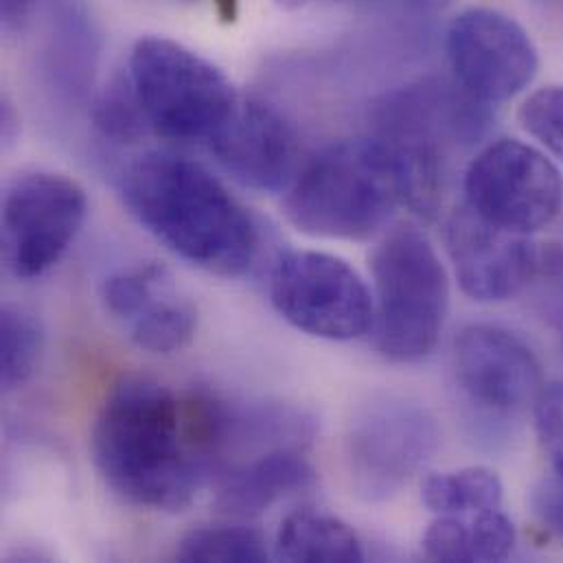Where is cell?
Wrapping results in <instances>:
<instances>
[{"instance_id": "cell-1", "label": "cell", "mask_w": 563, "mask_h": 563, "mask_svg": "<svg viewBox=\"0 0 563 563\" xmlns=\"http://www.w3.org/2000/svg\"><path fill=\"white\" fill-rule=\"evenodd\" d=\"M227 437L224 399L125 375L97 410L90 452L99 476L121 500L145 511L180 514L224 470Z\"/></svg>"}, {"instance_id": "cell-2", "label": "cell", "mask_w": 563, "mask_h": 563, "mask_svg": "<svg viewBox=\"0 0 563 563\" xmlns=\"http://www.w3.org/2000/svg\"><path fill=\"white\" fill-rule=\"evenodd\" d=\"M121 196L136 222L194 268L218 277H242L253 268L260 227L200 163L150 152L125 169Z\"/></svg>"}, {"instance_id": "cell-3", "label": "cell", "mask_w": 563, "mask_h": 563, "mask_svg": "<svg viewBox=\"0 0 563 563\" xmlns=\"http://www.w3.org/2000/svg\"><path fill=\"white\" fill-rule=\"evenodd\" d=\"M399 207H410L404 154L382 136L322 147L285 191L287 222L318 240L364 242L382 233Z\"/></svg>"}, {"instance_id": "cell-4", "label": "cell", "mask_w": 563, "mask_h": 563, "mask_svg": "<svg viewBox=\"0 0 563 563\" xmlns=\"http://www.w3.org/2000/svg\"><path fill=\"white\" fill-rule=\"evenodd\" d=\"M373 338L377 351L399 364L428 357L450 316V277L423 231L388 229L371 253Z\"/></svg>"}, {"instance_id": "cell-5", "label": "cell", "mask_w": 563, "mask_h": 563, "mask_svg": "<svg viewBox=\"0 0 563 563\" xmlns=\"http://www.w3.org/2000/svg\"><path fill=\"white\" fill-rule=\"evenodd\" d=\"M128 77L152 132L172 141L211 143L240 103L235 86L213 62L163 35L134 44Z\"/></svg>"}, {"instance_id": "cell-6", "label": "cell", "mask_w": 563, "mask_h": 563, "mask_svg": "<svg viewBox=\"0 0 563 563\" xmlns=\"http://www.w3.org/2000/svg\"><path fill=\"white\" fill-rule=\"evenodd\" d=\"M463 194L465 207L483 222L531 238L562 213L563 176L542 150L500 139L470 163Z\"/></svg>"}, {"instance_id": "cell-7", "label": "cell", "mask_w": 563, "mask_h": 563, "mask_svg": "<svg viewBox=\"0 0 563 563\" xmlns=\"http://www.w3.org/2000/svg\"><path fill=\"white\" fill-rule=\"evenodd\" d=\"M271 300L294 329L349 342L373 329V291L344 260L320 251H291L275 264Z\"/></svg>"}, {"instance_id": "cell-8", "label": "cell", "mask_w": 563, "mask_h": 563, "mask_svg": "<svg viewBox=\"0 0 563 563\" xmlns=\"http://www.w3.org/2000/svg\"><path fill=\"white\" fill-rule=\"evenodd\" d=\"M88 216L81 185L55 172H24L2 194V260L22 282L48 273L73 246Z\"/></svg>"}, {"instance_id": "cell-9", "label": "cell", "mask_w": 563, "mask_h": 563, "mask_svg": "<svg viewBox=\"0 0 563 563\" xmlns=\"http://www.w3.org/2000/svg\"><path fill=\"white\" fill-rule=\"evenodd\" d=\"M439 445L434 417L404 397L362 406L346 432V470L353 489L371 503L399 494Z\"/></svg>"}, {"instance_id": "cell-10", "label": "cell", "mask_w": 563, "mask_h": 563, "mask_svg": "<svg viewBox=\"0 0 563 563\" xmlns=\"http://www.w3.org/2000/svg\"><path fill=\"white\" fill-rule=\"evenodd\" d=\"M445 48L456 81L487 106L518 97L540 70L531 33L514 15L492 7H470L454 15Z\"/></svg>"}, {"instance_id": "cell-11", "label": "cell", "mask_w": 563, "mask_h": 563, "mask_svg": "<svg viewBox=\"0 0 563 563\" xmlns=\"http://www.w3.org/2000/svg\"><path fill=\"white\" fill-rule=\"evenodd\" d=\"M448 251L463 291L481 302L511 300L529 283L563 271L560 244L496 229L465 205L448 222Z\"/></svg>"}, {"instance_id": "cell-12", "label": "cell", "mask_w": 563, "mask_h": 563, "mask_svg": "<svg viewBox=\"0 0 563 563\" xmlns=\"http://www.w3.org/2000/svg\"><path fill=\"white\" fill-rule=\"evenodd\" d=\"M454 375L476 417L509 421L536 406L544 384L542 364L516 333L496 324H470L454 344Z\"/></svg>"}, {"instance_id": "cell-13", "label": "cell", "mask_w": 563, "mask_h": 563, "mask_svg": "<svg viewBox=\"0 0 563 563\" xmlns=\"http://www.w3.org/2000/svg\"><path fill=\"white\" fill-rule=\"evenodd\" d=\"M487 121V103L459 81H421L393 92L377 108L382 139L441 161L448 147L474 143Z\"/></svg>"}, {"instance_id": "cell-14", "label": "cell", "mask_w": 563, "mask_h": 563, "mask_svg": "<svg viewBox=\"0 0 563 563\" xmlns=\"http://www.w3.org/2000/svg\"><path fill=\"white\" fill-rule=\"evenodd\" d=\"M209 145L240 185L262 194L287 191L300 169L291 125L273 106L257 99H240Z\"/></svg>"}, {"instance_id": "cell-15", "label": "cell", "mask_w": 563, "mask_h": 563, "mask_svg": "<svg viewBox=\"0 0 563 563\" xmlns=\"http://www.w3.org/2000/svg\"><path fill=\"white\" fill-rule=\"evenodd\" d=\"M216 509L229 518H257L285 498L316 487L318 476L305 456V450L282 448L220 472Z\"/></svg>"}, {"instance_id": "cell-16", "label": "cell", "mask_w": 563, "mask_h": 563, "mask_svg": "<svg viewBox=\"0 0 563 563\" xmlns=\"http://www.w3.org/2000/svg\"><path fill=\"white\" fill-rule=\"evenodd\" d=\"M516 527L500 511L439 516L423 536V553L432 562H505L516 549Z\"/></svg>"}, {"instance_id": "cell-17", "label": "cell", "mask_w": 563, "mask_h": 563, "mask_svg": "<svg viewBox=\"0 0 563 563\" xmlns=\"http://www.w3.org/2000/svg\"><path fill=\"white\" fill-rule=\"evenodd\" d=\"M275 558L279 562L357 563L364 560V549L344 520L313 509H298L282 520Z\"/></svg>"}, {"instance_id": "cell-18", "label": "cell", "mask_w": 563, "mask_h": 563, "mask_svg": "<svg viewBox=\"0 0 563 563\" xmlns=\"http://www.w3.org/2000/svg\"><path fill=\"white\" fill-rule=\"evenodd\" d=\"M198 331V307L169 285L156 294L130 322V340L147 353L172 355L183 351Z\"/></svg>"}, {"instance_id": "cell-19", "label": "cell", "mask_w": 563, "mask_h": 563, "mask_svg": "<svg viewBox=\"0 0 563 563\" xmlns=\"http://www.w3.org/2000/svg\"><path fill=\"white\" fill-rule=\"evenodd\" d=\"M421 498L423 505L437 516H467L500 509L505 485L494 470L472 465L456 472L428 476Z\"/></svg>"}, {"instance_id": "cell-20", "label": "cell", "mask_w": 563, "mask_h": 563, "mask_svg": "<svg viewBox=\"0 0 563 563\" xmlns=\"http://www.w3.org/2000/svg\"><path fill=\"white\" fill-rule=\"evenodd\" d=\"M44 349V331L35 313L7 302L0 311V382L2 390L11 393L24 386Z\"/></svg>"}, {"instance_id": "cell-21", "label": "cell", "mask_w": 563, "mask_h": 563, "mask_svg": "<svg viewBox=\"0 0 563 563\" xmlns=\"http://www.w3.org/2000/svg\"><path fill=\"white\" fill-rule=\"evenodd\" d=\"M176 560L185 563H262L268 549L262 531L246 525H216L189 531L176 551Z\"/></svg>"}, {"instance_id": "cell-22", "label": "cell", "mask_w": 563, "mask_h": 563, "mask_svg": "<svg viewBox=\"0 0 563 563\" xmlns=\"http://www.w3.org/2000/svg\"><path fill=\"white\" fill-rule=\"evenodd\" d=\"M92 123L114 143H134L152 130L128 73L125 77L108 81L97 95L92 103Z\"/></svg>"}, {"instance_id": "cell-23", "label": "cell", "mask_w": 563, "mask_h": 563, "mask_svg": "<svg viewBox=\"0 0 563 563\" xmlns=\"http://www.w3.org/2000/svg\"><path fill=\"white\" fill-rule=\"evenodd\" d=\"M172 273L152 262L110 275L101 285V302L106 311L128 324L156 294L174 285Z\"/></svg>"}, {"instance_id": "cell-24", "label": "cell", "mask_w": 563, "mask_h": 563, "mask_svg": "<svg viewBox=\"0 0 563 563\" xmlns=\"http://www.w3.org/2000/svg\"><path fill=\"white\" fill-rule=\"evenodd\" d=\"M522 130L538 141L549 156L563 163V88L547 86L531 92L520 106Z\"/></svg>"}, {"instance_id": "cell-25", "label": "cell", "mask_w": 563, "mask_h": 563, "mask_svg": "<svg viewBox=\"0 0 563 563\" xmlns=\"http://www.w3.org/2000/svg\"><path fill=\"white\" fill-rule=\"evenodd\" d=\"M536 428L551 470L563 483V382L542 388L536 406Z\"/></svg>"}, {"instance_id": "cell-26", "label": "cell", "mask_w": 563, "mask_h": 563, "mask_svg": "<svg viewBox=\"0 0 563 563\" xmlns=\"http://www.w3.org/2000/svg\"><path fill=\"white\" fill-rule=\"evenodd\" d=\"M533 509L542 525L563 540V483H547L533 494Z\"/></svg>"}, {"instance_id": "cell-27", "label": "cell", "mask_w": 563, "mask_h": 563, "mask_svg": "<svg viewBox=\"0 0 563 563\" xmlns=\"http://www.w3.org/2000/svg\"><path fill=\"white\" fill-rule=\"evenodd\" d=\"M40 0H0V13H2V26L4 31H13L22 26Z\"/></svg>"}, {"instance_id": "cell-28", "label": "cell", "mask_w": 563, "mask_h": 563, "mask_svg": "<svg viewBox=\"0 0 563 563\" xmlns=\"http://www.w3.org/2000/svg\"><path fill=\"white\" fill-rule=\"evenodd\" d=\"M18 114L13 110V106L9 103V99L4 97L2 99V143L4 145H11L18 136V130H20V123H18Z\"/></svg>"}, {"instance_id": "cell-29", "label": "cell", "mask_w": 563, "mask_h": 563, "mask_svg": "<svg viewBox=\"0 0 563 563\" xmlns=\"http://www.w3.org/2000/svg\"><path fill=\"white\" fill-rule=\"evenodd\" d=\"M404 2H406L408 7H412V9L434 13V11H443V9H448L454 0H404Z\"/></svg>"}, {"instance_id": "cell-30", "label": "cell", "mask_w": 563, "mask_h": 563, "mask_svg": "<svg viewBox=\"0 0 563 563\" xmlns=\"http://www.w3.org/2000/svg\"><path fill=\"white\" fill-rule=\"evenodd\" d=\"M316 2H324V0H275V4L279 9L285 11H296V9H305L309 4H316Z\"/></svg>"}]
</instances>
